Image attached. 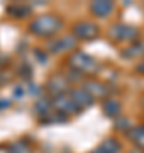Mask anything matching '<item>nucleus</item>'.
I'll list each match as a JSON object with an SVG mask.
<instances>
[{
    "instance_id": "2",
    "label": "nucleus",
    "mask_w": 144,
    "mask_h": 153,
    "mask_svg": "<svg viewBox=\"0 0 144 153\" xmlns=\"http://www.w3.org/2000/svg\"><path fill=\"white\" fill-rule=\"evenodd\" d=\"M75 33L80 36V38H92V36H97L98 29L95 24H90V22H82L75 27Z\"/></svg>"
},
{
    "instance_id": "5",
    "label": "nucleus",
    "mask_w": 144,
    "mask_h": 153,
    "mask_svg": "<svg viewBox=\"0 0 144 153\" xmlns=\"http://www.w3.org/2000/svg\"><path fill=\"white\" fill-rule=\"evenodd\" d=\"M117 112H119V104H117V102H114V100H109V102L105 104V114L115 116Z\"/></svg>"
},
{
    "instance_id": "3",
    "label": "nucleus",
    "mask_w": 144,
    "mask_h": 153,
    "mask_svg": "<svg viewBox=\"0 0 144 153\" xmlns=\"http://www.w3.org/2000/svg\"><path fill=\"white\" fill-rule=\"evenodd\" d=\"M119 152H120V145H119L115 140L109 138L107 141H104L98 148H97L95 153H119Z\"/></svg>"
},
{
    "instance_id": "4",
    "label": "nucleus",
    "mask_w": 144,
    "mask_h": 153,
    "mask_svg": "<svg viewBox=\"0 0 144 153\" xmlns=\"http://www.w3.org/2000/svg\"><path fill=\"white\" fill-rule=\"evenodd\" d=\"M114 5H112L110 2H95L93 5H92V10L97 14L98 17H105L107 14H110Z\"/></svg>"
},
{
    "instance_id": "7",
    "label": "nucleus",
    "mask_w": 144,
    "mask_h": 153,
    "mask_svg": "<svg viewBox=\"0 0 144 153\" xmlns=\"http://www.w3.org/2000/svg\"><path fill=\"white\" fill-rule=\"evenodd\" d=\"M134 133H136V134H139V138H136L134 141L137 143V145H141V146H144V129H143V128H137Z\"/></svg>"
},
{
    "instance_id": "6",
    "label": "nucleus",
    "mask_w": 144,
    "mask_h": 153,
    "mask_svg": "<svg viewBox=\"0 0 144 153\" xmlns=\"http://www.w3.org/2000/svg\"><path fill=\"white\" fill-rule=\"evenodd\" d=\"M10 153H31V152H29V148L24 143H17V145H14L10 148Z\"/></svg>"
},
{
    "instance_id": "1",
    "label": "nucleus",
    "mask_w": 144,
    "mask_h": 153,
    "mask_svg": "<svg viewBox=\"0 0 144 153\" xmlns=\"http://www.w3.org/2000/svg\"><path fill=\"white\" fill-rule=\"evenodd\" d=\"M60 27H61V21L56 16H49V14H46V16H43V17H37V19L32 22V26H31L32 33L41 34V36L53 34Z\"/></svg>"
}]
</instances>
